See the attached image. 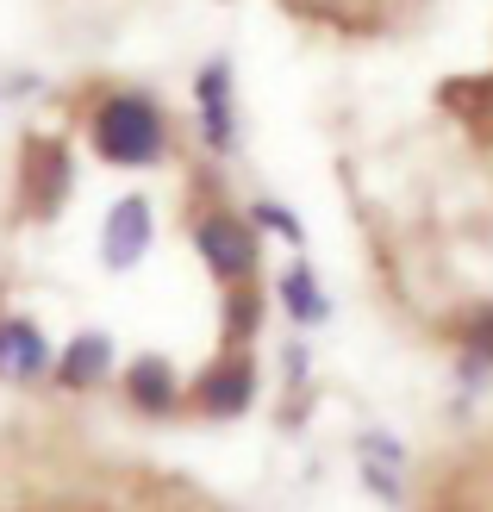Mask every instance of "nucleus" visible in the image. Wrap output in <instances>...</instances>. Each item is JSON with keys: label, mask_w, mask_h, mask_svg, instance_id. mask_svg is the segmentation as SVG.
<instances>
[{"label": "nucleus", "mask_w": 493, "mask_h": 512, "mask_svg": "<svg viewBox=\"0 0 493 512\" xmlns=\"http://www.w3.org/2000/svg\"><path fill=\"white\" fill-rule=\"evenodd\" d=\"M125 400H132L144 419H169V413H181L188 394H181V375H175L169 356L144 350V356H132V369H125Z\"/></svg>", "instance_id": "8"}, {"label": "nucleus", "mask_w": 493, "mask_h": 512, "mask_svg": "<svg viewBox=\"0 0 493 512\" xmlns=\"http://www.w3.org/2000/svg\"><path fill=\"white\" fill-rule=\"evenodd\" d=\"M456 344H462V356H469V363L493 369V300H487V306H475V313L456 325Z\"/></svg>", "instance_id": "12"}, {"label": "nucleus", "mask_w": 493, "mask_h": 512, "mask_svg": "<svg viewBox=\"0 0 493 512\" xmlns=\"http://www.w3.org/2000/svg\"><path fill=\"white\" fill-rule=\"evenodd\" d=\"M50 369H57V350H50L44 331L25 319V313L0 319V375L19 381V388H32V381H44Z\"/></svg>", "instance_id": "6"}, {"label": "nucleus", "mask_w": 493, "mask_h": 512, "mask_svg": "<svg viewBox=\"0 0 493 512\" xmlns=\"http://www.w3.org/2000/svg\"><path fill=\"white\" fill-rule=\"evenodd\" d=\"M256 325H263V300H256V288H231V300H225V350H244L256 338Z\"/></svg>", "instance_id": "11"}, {"label": "nucleus", "mask_w": 493, "mask_h": 512, "mask_svg": "<svg viewBox=\"0 0 493 512\" xmlns=\"http://www.w3.org/2000/svg\"><path fill=\"white\" fill-rule=\"evenodd\" d=\"M250 400H256V356L250 350H225L219 363H206L194 375V388H188V406L200 419H244Z\"/></svg>", "instance_id": "3"}, {"label": "nucleus", "mask_w": 493, "mask_h": 512, "mask_svg": "<svg viewBox=\"0 0 493 512\" xmlns=\"http://www.w3.org/2000/svg\"><path fill=\"white\" fill-rule=\"evenodd\" d=\"M194 107H200V138L213 157L238 150V119H231V63H206L194 75Z\"/></svg>", "instance_id": "7"}, {"label": "nucleus", "mask_w": 493, "mask_h": 512, "mask_svg": "<svg viewBox=\"0 0 493 512\" xmlns=\"http://www.w3.org/2000/svg\"><path fill=\"white\" fill-rule=\"evenodd\" d=\"M57 388H69V394H88V388H100V381L113 375V338L107 331H82V338H69L63 350H57Z\"/></svg>", "instance_id": "9"}, {"label": "nucleus", "mask_w": 493, "mask_h": 512, "mask_svg": "<svg viewBox=\"0 0 493 512\" xmlns=\"http://www.w3.org/2000/svg\"><path fill=\"white\" fill-rule=\"evenodd\" d=\"M150 238H157L150 200L144 194H125V200H113L107 225H100V256H107V269H132V263H144Z\"/></svg>", "instance_id": "5"}, {"label": "nucleus", "mask_w": 493, "mask_h": 512, "mask_svg": "<svg viewBox=\"0 0 493 512\" xmlns=\"http://www.w3.org/2000/svg\"><path fill=\"white\" fill-rule=\"evenodd\" d=\"M356 475H362V488H369L381 506H406V469L375 463V456H356Z\"/></svg>", "instance_id": "13"}, {"label": "nucleus", "mask_w": 493, "mask_h": 512, "mask_svg": "<svg viewBox=\"0 0 493 512\" xmlns=\"http://www.w3.org/2000/svg\"><path fill=\"white\" fill-rule=\"evenodd\" d=\"M194 250H200V263L213 269L225 288H250L256 263H263L256 225H250V219H238L231 207H213V213H200V219H194Z\"/></svg>", "instance_id": "2"}, {"label": "nucleus", "mask_w": 493, "mask_h": 512, "mask_svg": "<svg viewBox=\"0 0 493 512\" xmlns=\"http://www.w3.org/2000/svg\"><path fill=\"white\" fill-rule=\"evenodd\" d=\"M250 225H256V232H275V238H288L294 250L306 244V225H300L288 207H275V200H250Z\"/></svg>", "instance_id": "14"}, {"label": "nucleus", "mask_w": 493, "mask_h": 512, "mask_svg": "<svg viewBox=\"0 0 493 512\" xmlns=\"http://www.w3.org/2000/svg\"><path fill=\"white\" fill-rule=\"evenodd\" d=\"M19 200L32 207L38 219H50L69 200V144L57 138H32L19 157Z\"/></svg>", "instance_id": "4"}, {"label": "nucleus", "mask_w": 493, "mask_h": 512, "mask_svg": "<svg viewBox=\"0 0 493 512\" xmlns=\"http://www.w3.org/2000/svg\"><path fill=\"white\" fill-rule=\"evenodd\" d=\"M281 306H288V319L294 325H325L331 319V306H325V288H319V275L306 269V263H288V275H281Z\"/></svg>", "instance_id": "10"}, {"label": "nucleus", "mask_w": 493, "mask_h": 512, "mask_svg": "<svg viewBox=\"0 0 493 512\" xmlns=\"http://www.w3.org/2000/svg\"><path fill=\"white\" fill-rule=\"evenodd\" d=\"M88 144L119 169H150L169 157V113L144 88H113L88 113Z\"/></svg>", "instance_id": "1"}]
</instances>
